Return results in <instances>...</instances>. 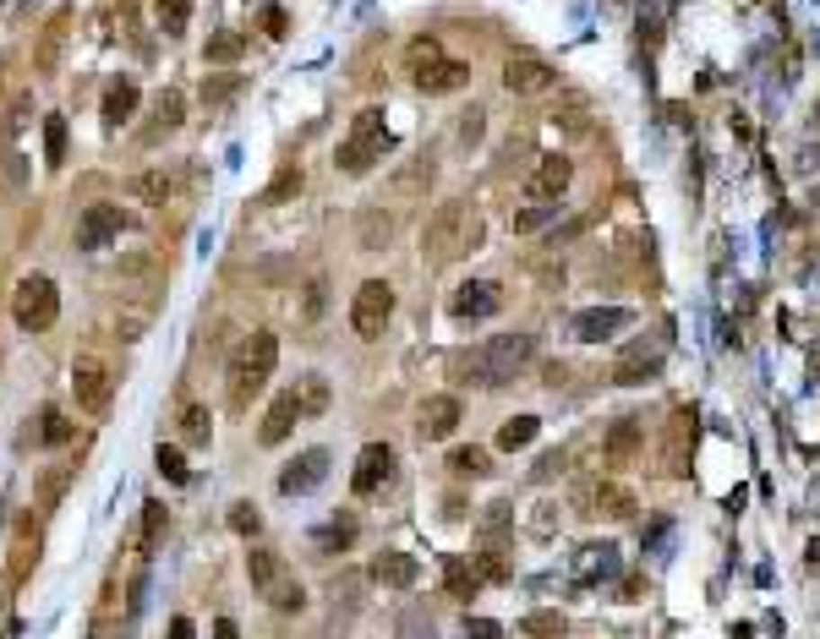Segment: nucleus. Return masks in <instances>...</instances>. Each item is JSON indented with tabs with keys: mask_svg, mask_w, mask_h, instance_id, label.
I'll list each match as a JSON object with an SVG mask.
<instances>
[{
	"mask_svg": "<svg viewBox=\"0 0 820 639\" xmlns=\"http://www.w3.org/2000/svg\"><path fill=\"white\" fill-rule=\"evenodd\" d=\"M536 361V339L530 333H504L470 355H454V383H470V388H509L525 367Z\"/></svg>",
	"mask_w": 820,
	"mask_h": 639,
	"instance_id": "1",
	"label": "nucleus"
},
{
	"mask_svg": "<svg viewBox=\"0 0 820 639\" xmlns=\"http://www.w3.org/2000/svg\"><path fill=\"white\" fill-rule=\"evenodd\" d=\"M470 246H482V219H476V208H470L465 197L438 202L432 219H427V230H422V257H427V268H443V262L465 257Z\"/></svg>",
	"mask_w": 820,
	"mask_h": 639,
	"instance_id": "2",
	"label": "nucleus"
},
{
	"mask_svg": "<svg viewBox=\"0 0 820 639\" xmlns=\"http://www.w3.org/2000/svg\"><path fill=\"white\" fill-rule=\"evenodd\" d=\"M273 367H280V339H273L268 328H257L252 339H241V350L230 355V410L241 415L252 404V394H263V383L273 377Z\"/></svg>",
	"mask_w": 820,
	"mask_h": 639,
	"instance_id": "3",
	"label": "nucleus"
},
{
	"mask_svg": "<svg viewBox=\"0 0 820 639\" xmlns=\"http://www.w3.org/2000/svg\"><path fill=\"white\" fill-rule=\"evenodd\" d=\"M388 148H394V137H388V120H383V110H361V115H356V126H351V137L339 142L334 164L345 170V175H361V170H372V164H378Z\"/></svg>",
	"mask_w": 820,
	"mask_h": 639,
	"instance_id": "4",
	"label": "nucleus"
},
{
	"mask_svg": "<svg viewBox=\"0 0 820 639\" xmlns=\"http://www.w3.org/2000/svg\"><path fill=\"white\" fill-rule=\"evenodd\" d=\"M12 317H17L22 333H44V328L60 317V290H55V279L28 273V279L17 284V296H12Z\"/></svg>",
	"mask_w": 820,
	"mask_h": 639,
	"instance_id": "5",
	"label": "nucleus"
},
{
	"mask_svg": "<svg viewBox=\"0 0 820 639\" xmlns=\"http://www.w3.org/2000/svg\"><path fill=\"white\" fill-rule=\"evenodd\" d=\"M388 317H394V284L367 279L361 290H356V301H351V328H356L361 339H383Z\"/></svg>",
	"mask_w": 820,
	"mask_h": 639,
	"instance_id": "6",
	"label": "nucleus"
},
{
	"mask_svg": "<svg viewBox=\"0 0 820 639\" xmlns=\"http://www.w3.org/2000/svg\"><path fill=\"white\" fill-rule=\"evenodd\" d=\"M307 415V404H301V394L296 388H285V394H273V404L263 410V426H257V443L263 448H280L290 432H296V421Z\"/></svg>",
	"mask_w": 820,
	"mask_h": 639,
	"instance_id": "7",
	"label": "nucleus"
},
{
	"mask_svg": "<svg viewBox=\"0 0 820 639\" xmlns=\"http://www.w3.org/2000/svg\"><path fill=\"white\" fill-rule=\"evenodd\" d=\"M72 394L88 415H104L110 410V372L99 355H77V367H72Z\"/></svg>",
	"mask_w": 820,
	"mask_h": 639,
	"instance_id": "8",
	"label": "nucleus"
},
{
	"mask_svg": "<svg viewBox=\"0 0 820 639\" xmlns=\"http://www.w3.org/2000/svg\"><path fill=\"white\" fill-rule=\"evenodd\" d=\"M120 230H126V213H120L115 202H94L83 219H77V252H99V246H110Z\"/></svg>",
	"mask_w": 820,
	"mask_h": 639,
	"instance_id": "9",
	"label": "nucleus"
},
{
	"mask_svg": "<svg viewBox=\"0 0 820 639\" xmlns=\"http://www.w3.org/2000/svg\"><path fill=\"white\" fill-rule=\"evenodd\" d=\"M323 475H328V454H323V448H307V454H296V459L280 470V492H285V497H307V492L323 486Z\"/></svg>",
	"mask_w": 820,
	"mask_h": 639,
	"instance_id": "10",
	"label": "nucleus"
},
{
	"mask_svg": "<svg viewBox=\"0 0 820 639\" xmlns=\"http://www.w3.org/2000/svg\"><path fill=\"white\" fill-rule=\"evenodd\" d=\"M504 88H509V93H520V99H530V93H547V88H558V71L547 66V60H530V55H520V60H509V66H504Z\"/></svg>",
	"mask_w": 820,
	"mask_h": 639,
	"instance_id": "11",
	"label": "nucleus"
},
{
	"mask_svg": "<svg viewBox=\"0 0 820 639\" xmlns=\"http://www.w3.org/2000/svg\"><path fill=\"white\" fill-rule=\"evenodd\" d=\"M504 306V290L493 279H470V284H459L454 290V301H449V312L454 317H465V323H476V317H493Z\"/></svg>",
	"mask_w": 820,
	"mask_h": 639,
	"instance_id": "12",
	"label": "nucleus"
},
{
	"mask_svg": "<svg viewBox=\"0 0 820 639\" xmlns=\"http://www.w3.org/2000/svg\"><path fill=\"white\" fill-rule=\"evenodd\" d=\"M459 399L454 394H432L427 404H422V415H416V432H422V443H443V438H454V426H459Z\"/></svg>",
	"mask_w": 820,
	"mask_h": 639,
	"instance_id": "13",
	"label": "nucleus"
},
{
	"mask_svg": "<svg viewBox=\"0 0 820 639\" xmlns=\"http://www.w3.org/2000/svg\"><path fill=\"white\" fill-rule=\"evenodd\" d=\"M569 175H575V164H569L564 154H547V159L536 164V175L525 181V197H530V202H558V197L569 191Z\"/></svg>",
	"mask_w": 820,
	"mask_h": 639,
	"instance_id": "14",
	"label": "nucleus"
},
{
	"mask_svg": "<svg viewBox=\"0 0 820 639\" xmlns=\"http://www.w3.org/2000/svg\"><path fill=\"white\" fill-rule=\"evenodd\" d=\"M388 470H394V448H388V443H367V448L356 454V470H351L356 497H372V492L388 481Z\"/></svg>",
	"mask_w": 820,
	"mask_h": 639,
	"instance_id": "15",
	"label": "nucleus"
},
{
	"mask_svg": "<svg viewBox=\"0 0 820 639\" xmlns=\"http://www.w3.org/2000/svg\"><path fill=\"white\" fill-rule=\"evenodd\" d=\"M137 104H143V88H137L131 77H115V83L104 88V104H99V120H104V131H120V126L137 115Z\"/></svg>",
	"mask_w": 820,
	"mask_h": 639,
	"instance_id": "16",
	"label": "nucleus"
},
{
	"mask_svg": "<svg viewBox=\"0 0 820 639\" xmlns=\"http://www.w3.org/2000/svg\"><path fill=\"white\" fill-rule=\"evenodd\" d=\"M465 83H470V66H465V60H443V55H438V60H422V66H416V88H422V93H454V88H465Z\"/></svg>",
	"mask_w": 820,
	"mask_h": 639,
	"instance_id": "17",
	"label": "nucleus"
},
{
	"mask_svg": "<svg viewBox=\"0 0 820 639\" xmlns=\"http://www.w3.org/2000/svg\"><path fill=\"white\" fill-rule=\"evenodd\" d=\"M246 574H252V585H257L263 596H268V590H280V585L290 580V574H285V557H280V552H268V546H257V552L246 557Z\"/></svg>",
	"mask_w": 820,
	"mask_h": 639,
	"instance_id": "18",
	"label": "nucleus"
},
{
	"mask_svg": "<svg viewBox=\"0 0 820 639\" xmlns=\"http://www.w3.org/2000/svg\"><path fill=\"white\" fill-rule=\"evenodd\" d=\"M656 372H662V350L646 355V344H629V355L612 367V383H646V377H656Z\"/></svg>",
	"mask_w": 820,
	"mask_h": 639,
	"instance_id": "19",
	"label": "nucleus"
},
{
	"mask_svg": "<svg viewBox=\"0 0 820 639\" xmlns=\"http://www.w3.org/2000/svg\"><path fill=\"white\" fill-rule=\"evenodd\" d=\"M640 443H646L640 426H635V421H619V426H612V438H607V448H602V459H607L612 470H624V465L640 454Z\"/></svg>",
	"mask_w": 820,
	"mask_h": 639,
	"instance_id": "20",
	"label": "nucleus"
},
{
	"mask_svg": "<svg viewBox=\"0 0 820 639\" xmlns=\"http://www.w3.org/2000/svg\"><path fill=\"white\" fill-rule=\"evenodd\" d=\"M372 580H378V585H394V590H410V585H416V557L383 552V557L372 563Z\"/></svg>",
	"mask_w": 820,
	"mask_h": 639,
	"instance_id": "21",
	"label": "nucleus"
},
{
	"mask_svg": "<svg viewBox=\"0 0 820 639\" xmlns=\"http://www.w3.org/2000/svg\"><path fill=\"white\" fill-rule=\"evenodd\" d=\"M165 525H170L165 503H159V497H148V503H143V536H137V557H143V563L159 552V541H165Z\"/></svg>",
	"mask_w": 820,
	"mask_h": 639,
	"instance_id": "22",
	"label": "nucleus"
},
{
	"mask_svg": "<svg viewBox=\"0 0 820 639\" xmlns=\"http://www.w3.org/2000/svg\"><path fill=\"white\" fill-rule=\"evenodd\" d=\"M356 541V519L351 514H334V519H323L317 530H312V546L317 552H345Z\"/></svg>",
	"mask_w": 820,
	"mask_h": 639,
	"instance_id": "23",
	"label": "nucleus"
},
{
	"mask_svg": "<svg viewBox=\"0 0 820 639\" xmlns=\"http://www.w3.org/2000/svg\"><path fill=\"white\" fill-rule=\"evenodd\" d=\"M181 120H186V99L170 88V93L159 99V110H154V120H148V131H143V142H159V137H170Z\"/></svg>",
	"mask_w": 820,
	"mask_h": 639,
	"instance_id": "24",
	"label": "nucleus"
},
{
	"mask_svg": "<svg viewBox=\"0 0 820 639\" xmlns=\"http://www.w3.org/2000/svg\"><path fill=\"white\" fill-rule=\"evenodd\" d=\"M209 438H214L209 404H186V410H181V443H186V448H209Z\"/></svg>",
	"mask_w": 820,
	"mask_h": 639,
	"instance_id": "25",
	"label": "nucleus"
},
{
	"mask_svg": "<svg viewBox=\"0 0 820 639\" xmlns=\"http://www.w3.org/2000/svg\"><path fill=\"white\" fill-rule=\"evenodd\" d=\"M28 438L60 448V443H72V421H66L60 410H39V421H28Z\"/></svg>",
	"mask_w": 820,
	"mask_h": 639,
	"instance_id": "26",
	"label": "nucleus"
},
{
	"mask_svg": "<svg viewBox=\"0 0 820 639\" xmlns=\"http://www.w3.org/2000/svg\"><path fill=\"white\" fill-rule=\"evenodd\" d=\"M301 186H307V175H301V164H285L280 175H273L268 186H263V208H280V202H290V197H301Z\"/></svg>",
	"mask_w": 820,
	"mask_h": 639,
	"instance_id": "27",
	"label": "nucleus"
},
{
	"mask_svg": "<svg viewBox=\"0 0 820 639\" xmlns=\"http://www.w3.org/2000/svg\"><path fill=\"white\" fill-rule=\"evenodd\" d=\"M619 328H629V312H624V306L585 312V317L575 323V333H580V339H607V333H619Z\"/></svg>",
	"mask_w": 820,
	"mask_h": 639,
	"instance_id": "28",
	"label": "nucleus"
},
{
	"mask_svg": "<svg viewBox=\"0 0 820 639\" xmlns=\"http://www.w3.org/2000/svg\"><path fill=\"white\" fill-rule=\"evenodd\" d=\"M541 432V421L536 415H514V421H504L498 426V454H520V448H530V438Z\"/></svg>",
	"mask_w": 820,
	"mask_h": 639,
	"instance_id": "29",
	"label": "nucleus"
},
{
	"mask_svg": "<svg viewBox=\"0 0 820 639\" xmlns=\"http://www.w3.org/2000/svg\"><path fill=\"white\" fill-rule=\"evenodd\" d=\"M66 142H72V126H66V115H44V164H49V170L66 164Z\"/></svg>",
	"mask_w": 820,
	"mask_h": 639,
	"instance_id": "30",
	"label": "nucleus"
},
{
	"mask_svg": "<svg viewBox=\"0 0 820 639\" xmlns=\"http://www.w3.org/2000/svg\"><path fill=\"white\" fill-rule=\"evenodd\" d=\"M356 235H361V246H367V252L388 246V241H394V213H383V208H367V213H361V230H356Z\"/></svg>",
	"mask_w": 820,
	"mask_h": 639,
	"instance_id": "31",
	"label": "nucleus"
},
{
	"mask_svg": "<svg viewBox=\"0 0 820 639\" xmlns=\"http://www.w3.org/2000/svg\"><path fill=\"white\" fill-rule=\"evenodd\" d=\"M443 580H449V596H459V601H470L476 590H482V580L470 574L465 557H449V563H443Z\"/></svg>",
	"mask_w": 820,
	"mask_h": 639,
	"instance_id": "32",
	"label": "nucleus"
},
{
	"mask_svg": "<svg viewBox=\"0 0 820 639\" xmlns=\"http://www.w3.org/2000/svg\"><path fill=\"white\" fill-rule=\"evenodd\" d=\"M394 639H438V628H432V617L422 607H405L394 617Z\"/></svg>",
	"mask_w": 820,
	"mask_h": 639,
	"instance_id": "33",
	"label": "nucleus"
},
{
	"mask_svg": "<svg viewBox=\"0 0 820 639\" xmlns=\"http://www.w3.org/2000/svg\"><path fill=\"white\" fill-rule=\"evenodd\" d=\"M612 563H619V552H612L607 541H602V546H585V552L575 557V568H580L585 580H596V574H612Z\"/></svg>",
	"mask_w": 820,
	"mask_h": 639,
	"instance_id": "34",
	"label": "nucleus"
},
{
	"mask_svg": "<svg viewBox=\"0 0 820 639\" xmlns=\"http://www.w3.org/2000/svg\"><path fill=\"white\" fill-rule=\"evenodd\" d=\"M154 465H159V475H170V481H181V486L192 481V470H186V454H181L175 443H159V448H154Z\"/></svg>",
	"mask_w": 820,
	"mask_h": 639,
	"instance_id": "35",
	"label": "nucleus"
},
{
	"mask_svg": "<svg viewBox=\"0 0 820 639\" xmlns=\"http://www.w3.org/2000/svg\"><path fill=\"white\" fill-rule=\"evenodd\" d=\"M154 17H159V28H165V33H186V22H192V0H159Z\"/></svg>",
	"mask_w": 820,
	"mask_h": 639,
	"instance_id": "36",
	"label": "nucleus"
},
{
	"mask_svg": "<svg viewBox=\"0 0 820 639\" xmlns=\"http://www.w3.org/2000/svg\"><path fill=\"white\" fill-rule=\"evenodd\" d=\"M520 628H525L530 639H564V634H569V623H564L558 612H530Z\"/></svg>",
	"mask_w": 820,
	"mask_h": 639,
	"instance_id": "37",
	"label": "nucleus"
},
{
	"mask_svg": "<svg viewBox=\"0 0 820 639\" xmlns=\"http://www.w3.org/2000/svg\"><path fill=\"white\" fill-rule=\"evenodd\" d=\"M547 219H558L547 202H530V208H520L514 213V235H536V230H547Z\"/></svg>",
	"mask_w": 820,
	"mask_h": 639,
	"instance_id": "38",
	"label": "nucleus"
},
{
	"mask_svg": "<svg viewBox=\"0 0 820 639\" xmlns=\"http://www.w3.org/2000/svg\"><path fill=\"white\" fill-rule=\"evenodd\" d=\"M241 49H246V39H241V33H214V39H209V60H214V66L241 60Z\"/></svg>",
	"mask_w": 820,
	"mask_h": 639,
	"instance_id": "39",
	"label": "nucleus"
},
{
	"mask_svg": "<svg viewBox=\"0 0 820 639\" xmlns=\"http://www.w3.org/2000/svg\"><path fill=\"white\" fill-rule=\"evenodd\" d=\"M131 191L143 197V202H165V197H170V175H165V170H143Z\"/></svg>",
	"mask_w": 820,
	"mask_h": 639,
	"instance_id": "40",
	"label": "nucleus"
},
{
	"mask_svg": "<svg viewBox=\"0 0 820 639\" xmlns=\"http://www.w3.org/2000/svg\"><path fill=\"white\" fill-rule=\"evenodd\" d=\"M268 607H273V612H301V607H307V590H301L296 580H285L280 590H268Z\"/></svg>",
	"mask_w": 820,
	"mask_h": 639,
	"instance_id": "41",
	"label": "nucleus"
},
{
	"mask_svg": "<svg viewBox=\"0 0 820 639\" xmlns=\"http://www.w3.org/2000/svg\"><path fill=\"white\" fill-rule=\"evenodd\" d=\"M602 514H612V519H635V497H629V492H619V486H602Z\"/></svg>",
	"mask_w": 820,
	"mask_h": 639,
	"instance_id": "42",
	"label": "nucleus"
},
{
	"mask_svg": "<svg viewBox=\"0 0 820 639\" xmlns=\"http://www.w3.org/2000/svg\"><path fill=\"white\" fill-rule=\"evenodd\" d=\"M230 530H236V536H257V530H263L257 503H230Z\"/></svg>",
	"mask_w": 820,
	"mask_h": 639,
	"instance_id": "43",
	"label": "nucleus"
},
{
	"mask_svg": "<svg viewBox=\"0 0 820 639\" xmlns=\"http://www.w3.org/2000/svg\"><path fill=\"white\" fill-rule=\"evenodd\" d=\"M482 126H487V115L470 104V110L459 115V148H476V142H482Z\"/></svg>",
	"mask_w": 820,
	"mask_h": 639,
	"instance_id": "44",
	"label": "nucleus"
},
{
	"mask_svg": "<svg viewBox=\"0 0 820 639\" xmlns=\"http://www.w3.org/2000/svg\"><path fill=\"white\" fill-rule=\"evenodd\" d=\"M564 465H569V454H564V448L541 454V459H536V470H530V481H553V475H564Z\"/></svg>",
	"mask_w": 820,
	"mask_h": 639,
	"instance_id": "45",
	"label": "nucleus"
},
{
	"mask_svg": "<svg viewBox=\"0 0 820 639\" xmlns=\"http://www.w3.org/2000/svg\"><path fill=\"white\" fill-rule=\"evenodd\" d=\"M328 596H334V607L356 612V601H361V580H334V585H328Z\"/></svg>",
	"mask_w": 820,
	"mask_h": 639,
	"instance_id": "46",
	"label": "nucleus"
},
{
	"mask_svg": "<svg viewBox=\"0 0 820 639\" xmlns=\"http://www.w3.org/2000/svg\"><path fill=\"white\" fill-rule=\"evenodd\" d=\"M301 404H307V410H323V404H328V383H323V377H307V383H301Z\"/></svg>",
	"mask_w": 820,
	"mask_h": 639,
	"instance_id": "47",
	"label": "nucleus"
},
{
	"mask_svg": "<svg viewBox=\"0 0 820 639\" xmlns=\"http://www.w3.org/2000/svg\"><path fill=\"white\" fill-rule=\"evenodd\" d=\"M454 470H476V475H482L487 470V454L482 448H454V459H449Z\"/></svg>",
	"mask_w": 820,
	"mask_h": 639,
	"instance_id": "48",
	"label": "nucleus"
},
{
	"mask_svg": "<svg viewBox=\"0 0 820 639\" xmlns=\"http://www.w3.org/2000/svg\"><path fill=\"white\" fill-rule=\"evenodd\" d=\"M465 639H504V628L493 617H465Z\"/></svg>",
	"mask_w": 820,
	"mask_h": 639,
	"instance_id": "49",
	"label": "nucleus"
},
{
	"mask_svg": "<svg viewBox=\"0 0 820 639\" xmlns=\"http://www.w3.org/2000/svg\"><path fill=\"white\" fill-rule=\"evenodd\" d=\"M438 39H410V66H422V60H438Z\"/></svg>",
	"mask_w": 820,
	"mask_h": 639,
	"instance_id": "50",
	"label": "nucleus"
},
{
	"mask_svg": "<svg viewBox=\"0 0 820 639\" xmlns=\"http://www.w3.org/2000/svg\"><path fill=\"white\" fill-rule=\"evenodd\" d=\"M236 88H241V83H236V77H214V83H209V88H202V99H214V104H225V99H230V93H236Z\"/></svg>",
	"mask_w": 820,
	"mask_h": 639,
	"instance_id": "51",
	"label": "nucleus"
},
{
	"mask_svg": "<svg viewBox=\"0 0 820 639\" xmlns=\"http://www.w3.org/2000/svg\"><path fill=\"white\" fill-rule=\"evenodd\" d=\"M307 317H323V279H312L307 284V306H301Z\"/></svg>",
	"mask_w": 820,
	"mask_h": 639,
	"instance_id": "52",
	"label": "nucleus"
},
{
	"mask_svg": "<svg viewBox=\"0 0 820 639\" xmlns=\"http://www.w3.org/2000/svg\"><path fill=\"white\" fill-rule=\"evenodd\" d=\"M60 486H66V470H49V475H44V503H55Z\"/></svg>",
	"mask_w": 820,
	"mask_h": 639,
	"instance_id": "53",
	"label": "nucleus"
},
{
	"mask_svg": "<svg viewBox=\"0 0 820 639\" xmlns=\"http://www.w3.org/2000/svg\"><path fill=\"white\" fill-rule=\"evenodd\" d=\"M170 639H197V623L192 617H170Z\"/></svg>",
	"mask_w": 820,
	"mask_h": 639,
	"instance_id": "54",
	"label": "nucleus"
},
{
	"mask_svg": "<svg viewBox=\"0 0 820 639\" xmlns=\"http://www.w3.org/2000/svg\"><path fill=\"white\" fill-rule=\"evenodd\" d=\"M263 28H268V33H285V12L268 6V12H263Z\"/></svg>",
	"mask_w": 820,
	"mask_h": 639,
	"instance_id": "55",
	"label": "nucleus"
},
{
	"mask_svg": "<svg viewBox=\"0 0 820 639\" xmlns=\"http://www.w3.org/2000/svg\"><path fill=\"white\" fill-rule=\"evenodd\" d=\"M214 639H241V634H236V623H230V617H219V623H214Z\"/></svg>",
	"mask_w": 820,
	"mask_h": 639,
	"instance_id": "56",
	"label": "nucleus"
},
{
	"mask_svg": "<svg viewBox=\"0 0 820 639\" xmlns=\"http://www.w3.org/2000/svg\"><path fill=\"white\" fill-rule=\"evenodd\" d=\"M0 617H6V601H0Z\"/></svg>",
	"mask_w": 820,
	"mask_h": 639,
	"instance_id": "57",
	"label": "nucleus"
}]
</instances>
